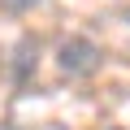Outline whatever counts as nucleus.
<instances>
[{
    "label": "nucleus",
    "mask_w": 130,
    "mask_h": 130,
    "mask_svg": "<svg viewBox=\"0 0 130 130\" xmlns=\"http://www.w3.org/2000/svg\"><path fill=\"white\" fill-rule=\"evenodd\" d=\"M108 130H121V126H108Z\"/></svg>",
    "instance_id": "20e7f679"
},
{
    "label": "nucleus",
    "mask_w": 130,
    "mask_h": 130,
    "mask_svg": "<svg viewBox=\"0 0 130 130\" xmlns=\"http://www.w3.org/2000/svg\"><path fill=\"white\" fill-rule=\"evenodd\" d=\"M35 65H39V39H35V35H22V39L13 43V61H9V70H13L18 83H26Z\"/></svg>",
    "instance_id": "f03ea898"
},
{
    "label": "nucleus",
    "mask_w": 130,
    "mask_h": 130,
    "mask_svg": "<svg viewBox=\"0 0 130 130\" xmlns=\"http://www.w3.org/2000/svg\"><path fill=\"white\" fill-rule=\"evenodd\" d=\"M35 5H43V0H0V9H5V13H13V18H22V13H30Z\"/></svg>",
    "instance_id": "7ed1b4c3"
},
{
    "label": "nucleus",
    "mask_w": 130,
    "mask_h": 130,
    "mask_svg": "<svg viewBox=\"0 0 130 130\" xmlns=\"http://www.w3.org/2000/svg\"><path fill=\"white\" fill-rule=\"evenodd\" d=\"M100 65H104V52H100V43L87 39V35H70V39L56 43V70H61L65 78H91Z\"/></svg>",
    "instance_id": "f257e3e1"
}]
</instances>
